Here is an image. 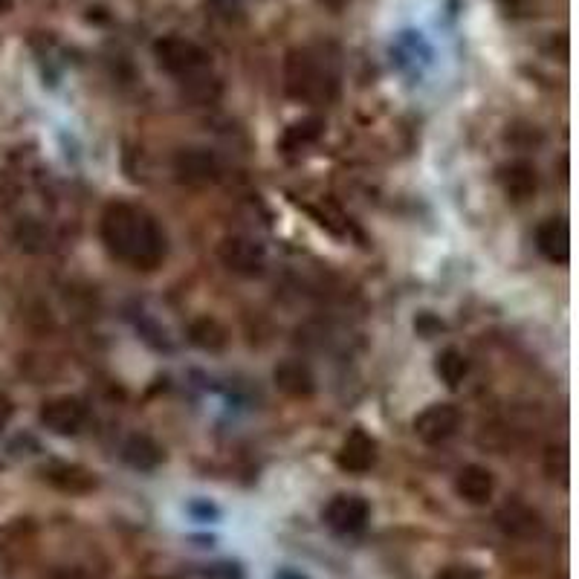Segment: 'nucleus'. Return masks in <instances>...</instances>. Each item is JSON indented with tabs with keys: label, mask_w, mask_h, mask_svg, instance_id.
Returning a JSON list of instances; mask_svg holds the SVG:
<instances>
[{
	"label": "nucleus",
	"mask_w": 579,
	"mask_h": 579,
	"mask_svg": "<svg viewBox=\"0 0 579 579\" xmlns=\"http://www.w3.org/2000/svg\"><path fill=\"white\" fill-rule=\"evenodd\" d=\"M536 249L551 261V264H568L571 261V235L568 223L562 218H548L536 226Z\"/></svg>",
	"instance_id": "obj_12"
},
{
	"label": "nucleus",
	"mask_w": 579,
	"mask_h": 579,
	"mask_svg": "<svg viewBox=\"0 0 579 579\" xmlns=\"http://www.w3.org/2000/svg\"><path fill=\"white\" fill-rule=\"evenodd\" d=\"M218 258H221V264L229 273L244 278L261 276L264 267H267V252H264V247H261L258 241L247 238V235H229V238H223L221 244H218Z\"/></svg>",
	"instance_id": "obj_4"
},
{
	"label": "nucleus",
	"mask_w": 579,
	"mask_h": 579,
	"mask_svg": "<svg viewBox=\"0 0 579 579\" xmlns=\"http://www.w3.org/2000/svg\"><path fill=\"white\" fill-rule=\"evenodd\" d=\"M102 244L116 261L134 270H157L166 261L168 241L157 218L131 203H111L99 223Z\"/></svg>",
	"instance_id": "obj_1"
},
{
	"label": "nucleus",
	"mask_w": 579,
	"mask_h": 579,
	"mask_svg": "<svg viewBox=\"0 0 579 579\" xmlns=\"http://www.w3.org/2000/svg\"><path fill=\"white\" fill-rule=\"evenodd\" d=\"M374 464H377V441L368 432L354 429L336 452V467L348 475H365Z\"/></svg>",
	"instance_id": "obj_10"
},
{
	"label": "nucleus",
	"mask_w": 579,
	"mask_h": 579,
	"mask_svg": "<svg viewBox=\"0 0 579 579\" xmlns=\"http://www.w3.org/2000/svg\"><path fill=\"white\" fill-rule=\"evenodd\" d=\"M154 56L168 76H174L180 82H189L194 76L209 73V53L200 44H194L189 38H180V35L160 38L154 44Z\"/></svg>",
	"instance_id": "obj_3"
},
{
	"label": "nucleus",
	"mask_w": 579,
	"mask_h": 579,
	"mask_svg": "<svg viewBox=\"0 0 579 579\" xmlns=\"http://www.w3.org/2000/svg\"><path fill=\"white\" fill-rule=\"evenodd\" d=\"M435 579H481V574L475 568H467V565H449Z\"/></svg>",
	"instance_id": "obj_21"
},
{
	"label": "nucleus",
	"mask_w": 579,
	"mask_h": 579,
	"mask_svg": "<svg viewBox=\"0 0 579 579\" xmlns=\"http://www.w3.org/2000/svg\"><path fill=\"white\" fill-rule=\"evenodd\" d=\"M498 530L510 539H519V542H533L542 536L545 522H542V513L524 501H507L501 504L496 513Z\"/></svg>",
	"instance_id": "obj_8"
},
{
	"label": "nucleus",
	"mask_w": 579,
	"mask_h": 579,
	"mask_svg": "<svg viewBox=\"0 0 579 579\" xmlns=\"http://www.w3.org/2000/svg\"><path fill=\"white\" fill-rule=\"evenodd\" d=\"M461 423H464V414L458 412V406H452V403H435V406L423 409V412L414 417V435L426 443V446H441V443H446L449 438L458 435Z\"/></svg>",
	"instance_id": "obj_5"
},
{
	"label": "nucleus",
	"mask_w": 579,
	"mask_h": 579,
	"mask_svg": "<svg viewBox=\"0 0 579 579\" xmlns=\"http://www.w3.org/2000/svg\"><path fill=\"white\" fill-rule=\"evenodd\" d=\"M322 6H328L331 12H342L345 6H348V0H319Z\"/></svg>",
	"instance_id": "obj_24"
},
{
	"label": "nucleus",
	"mask_w": 579,
	"mask_h": 579,
	"mask_svg": "<svg viewBox=\"0 0 579 579\" xmlns=\"http://www.w3.org/2000/svg\"><path fill=\"white\" fill-rule=\"evenodd\" d=\"M122 458L134 469L151 472V469H157L163 464L166 455H163V446L151 441L148 435H134V438H128L125 446H122Z\"/></svg>",
	"instance_id": "obj_16"
},
{
	"label": "nucleus",
	"mask_w": 579,
	"mask_h": 579,
	"mask_svg": "<svg viewBox=\"0 0 579 579\" xmlns=\"http://www.w3.org/2000/svg\"><path fill=\"white\" fill-rule=\"evenodd\" d=\"M276 579H307L304 574H296V571H278Z\"/></svg>",
	"instance_id": "obj_25"
},
{
	"label": "nucleus",
	"mask_w": 579,
	"mask_h": 579,
	"mask_svg": "<svg viewBox=\"0 0 579 579\" xmlns=\"http://www.w3.org/2000/svg\"><path fill=\"white\" fill-rule=\"evenodd\" d=\"M12 9V0H0V15H6Z\"/></svg>",
	"instance_id": "obj_26"
},
{
	"label": "nucleus",
	"mask_w": 579,
	"mask_h": 579,
	"mask_svg": "<svg viewBox=\"0 0 579 579\" xmlns=\"http://www.w3.org/2000/svg\"><path fill=\"white\" fill-rule=\"evenodd\" d=\"M41 423L53 432V435H76L82 432L84 423H87V406H84L79 397H70V394H61L53 397L41 406Z\"/></svg>",
	"instance_id": "obj_9"
},
{
	"label": "nucleus",
	"mask_w": 579,
	"mask_h": 579,
	"mask_svg": "<svg viewBox=\"0 0 579 579\" xmlns=\"http://www.w3.org/2000/svg\"><path fill=\"white\" fill-rule=\"evenodd\" d=\"M435 368H438V377H441L443 383L449 388H458L464 380H467L469 374V359L458 351V348H446L438 354V362H435Z\"/></svg>",
	"instance_id": "obj_19"
},
{
	"label": "nucleus",
	"mask_w": 579,
	"mask_h": 579,
	"mask_svg": "<svg viewBox=\"0 0 579 579\" xmlns=\"http://www.w3.org/2000/svg\"><path fill=\"white\" fill-rule=\"evenodd\" d=\"M12 414H15V406H12V400L0 391V429L12 420Z\"/></svg>",
	"instance_id": "obj_23"
},
{
	"label": "nucleus",
	"mask_w": 579,
	"mask_h": 579,
	"mask_svg": "<svg viewBox=\"0 0 579 579\" xmlns=\"http://www.w3.org/2000/svg\"><path fill=\"white\" fill-rule=\"evenodd\" d=\"M371 522V504L357 493H339L325 507V524L339 536L362 533Z\"/></svg>",
	"instance_id": "obj_6"
},
{
	"label": "nucleus",
	"mask_w": 579,
	"mask_h": 579,
	"mask_svg": "<svg viewBox=\"0 0 579 579\" xmlns=\"http://www.w3.org/2000/svg\"><path fill=\"white\" fill-rule=\"evenodd\" d=\"M15 238H18V244L29 252H38V249H44V241H47V235H44V229L38 226L35 221H24L18 226V232H15Z\"/></svg>",
	"instance_id": "obj_20"
},
{
	"label": "nucleus",
	"mask_w": 579,
	"mask_h": 579,
	"mask_svg": "<svg viewBox=\"0 0 579 579\" xmlns=\"http://www.w3.org/2000/svg\"><path fill=\"white\" fill-rule=\"evenodd\" d=\"M498 183H501V189H504V194L510 200L522 203V200H530L536 194V189H539V174H536L533 163L513 160V163L498 168Z\"/></svg>",
	"instance_id": "obj_14"
},
{
	"label": "nucleus",
	"mask_w": 579,
	"mask_h": 579,
	"mask_svg": "<svg viewBox=\"0 0 579 579\" xmlns=\"http://www.w3.org/2000/svg\"><path fill=\"white\" fill-rule=\"evenodd\" d=\"M322 131H325V122L322 119H316V116H307V119H299V122H293L287 131H284V137H281V148L284 151H302L307 145H313L316 139L322 137Z\"/></svg>",
	"instance_id": "obj_18"
},
{
	"label": "nucleus",
	"mask_w": 579,
	"mask_h": 579,
	"mask_svg": "<svg viewBox=\"0 0 579 579\" xmlns=\"http://www.w3.org/2000/svg\"><path fill=\"white\" fill-rule=\"evenodd\" d=\"M174 174H177L180 183L203 189V186H212L221 177V160L209 148H183L174 157Z\"/></svg>",
	"instance_id": "obj_7"
},
{
	"label": "nucleus",
	"mask_w": 579,
	"mask_h": 579,
	"mask_svg": "<svg viewBox=\"0 0 579 579\" xmlns=\"http://www.w3.org/2000/svg\"><path fill=\"white\" fill-rule=\"evenodd\" d=\"M44 475L61 493H73V496L90 493L96 487V478L79 464H53V467L44 469Z\"/></svg>",
	"instance_id": "obj_15"
},
{
	"label": "nucleus",
	"mask_w": 579,
	"mask_h": 579,
	"mask_svg": "<svg viewBox=\"0 0 579 579\" xmlns=\"http://www.w3.org/2000/svg\"><path fill=\"white\" fill-rule=\"evenodd\" d=\"M189 339L192 345H197L200 351H223L229 345V331L223 328V322H218L215 316H200L189 325Z\"/></svg>",
	"instance_id": "obj_17"
},
{
	"label": "nucleus",
	"mask_w": 579,
	"mask_h": 579,
	"mask_svg": "<svg viewBox=\"0 0 579 579\" xmlns=\"http://www.w3.org/2000/svg\"><path fill=\"white\" fill-rule=\"evenodd\" d=\"M273 383L284 397H293V400H307L316 391V380H313L310 368L299 359L278 362L276 371H273Z\"/></svg>",
	"instance_id": "obj_13"
},
{
	"label": "nucleus",
	"mask_w": 579,
	"mask_h": 579,
	"mask_svg": "<svg viewBox=\"0 0 579 579\" xmlns=\"http://www.w3.org/2000/svg\"><path fill=\"white\" fill-rule=\"evenodd\" d=\"M50 579H96L90 571H84V568H58L50 574Z\"/></svg>",
	"instance_id": "obj_22"
},
{
	"label": "nucleus",
	"mask_w": 579,
	"mask_h": 579,
	"mask_svg": "<svg viewBox=\"0 0 579 579\" xmlns=\"http://www.w3.org/2000/svg\"><path fill=\"white\" fill-rule=\"evenodd\" d=\"M284 90L304 105H328L336 99V73L319 53L296 47L284 56Z\"/></svg>",
	"instance_id": "obj_2"
},
{
	"label": "nucleus",
	"mask_w": 579,
	"mask_h": 579,
	"mask_svg": "<svg viewBox=\"0 0 579 579\" xmlns=\"http://www.w3.org/2000/svg\"><path fill=\"white\" fill-rule=\"evenodd\" d=\"M455 493L472 507H481L496 493V478H493L490 469L481 467V464H467L455 478Z\"/></svg>",
	"instance_id": "obj_11"
}]
</instances>
